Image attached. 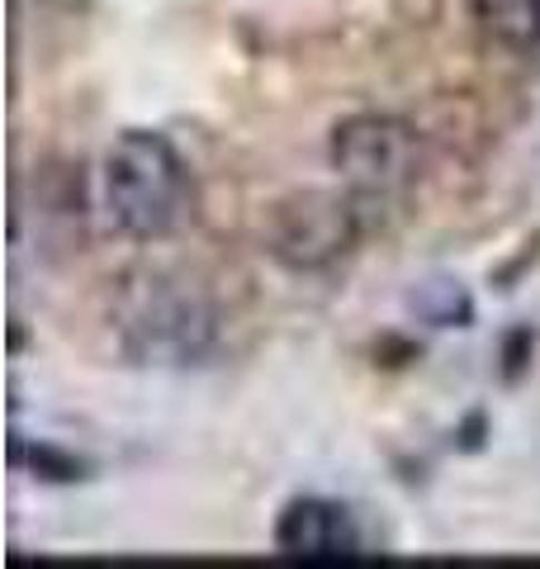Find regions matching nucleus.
<instances>
[{
  "instance_id": "obj_3",
  "label": "nucleus",
  "mask_w": 540,
  "mask_h": 569,
  "mask_svg": "<svg viewBox=\"0 0 540 569\" xmlns=\"http://www.w3.org/2000/svg\"><path fill=\"white\" fill-rule=\"evenodd\" d=\"M332 167L360 200H393L422 181V138L399 114H351L332 129Z\"/></svg>"
},
{
  "instance_id": "obj_7",
  "label": "nucleus",
  "mask_w": 540,
  "mask_h": 569,
  "mask_svg": "<svg viewBox=\"0 0 540 569\" xmlns=\"http://www.w3.org/2000/svg\"><path fill=\"white\" fill-rule=\"evenodd\" d=\"M412 309H418L427 323H437V328H464L470 323V295L460 290V284H450V280H427L418 295H412Z\"/></svg>"
},
{
  "instance_id": "obj_1",
  "label": "nucleus",
  "mask_w": 540,
  "mask_h": 569,
  "mask_svg": "<svg viewBox=\"0 0 540 569\" xmlns=\"http://www.w3.org/2000/svg\"><path fill=\"white\" fill-rule=\"evenodd\" d=\"M114 332L138 366H200L219 342V309L200 280L176 271H133L119 280Z\"/></svg>"
},
{
  "instance_id": "obj_5",
  "label": "nucleus",
  "mask_w": 540,
  "mask_h": 569,
  "mask_svg": "<svg viewBox=\"0 0 540 569\" xmlns=\"http://www.w3.org/2000/svg\"><path fill=\"white\" fill-rule=\"evenodd\" d=\"M276 550L284 560H309V565H337V560L366 556L351 508L313 493L284 503V512L276 518Z\"/></svg>"
},
{
  "instance_id": "obj_6",
  "label": "nucleus",
  "mask_w": 540,
  "mask_h": 569,
  "mask_svg": "<svg viewBox=\"0 0 540 569\" xmlns=\"http://www.w3.org/2000/svg\"><path fill=\"white\" fill-rule=\"evenodd\" d=\"M470 14L489 43L517 58L540 52V0H470Z\"/></svg>"
},
{
  "instance_id": "obj_2",
  "label": "nucleus",
  "mask_w": 540,
  "mask_h": 569,
  "mask_svg": "<svg viewBox=\"0 0 540 569\" xmlns=\"http://www.w3.org/2000/svg\"><path fill=\"white\" fill-rule=\"evenodd\" d=\"M194 186L167 133L129 129L104 152V209L133 242H167L190 219Z\"/></svg>"
},
{
  "instance_id": "obj_8",
  "label": "nucleus",
  "mask_w": 540,
  "mask_h": 569,
  "mask_svg": "<svg viewBox=\"0 0 540 569\" xmlns=\"http://www.w3.org/2000/svg\"><path fill=\"white\" fill-rule=\"evenodd\" d=\"M33 470H39L43 479H81V460H71V456H58V451H48V447H39L33 451Z\"/></svg>"
},
{
  "instance_id": "obj_4",
  "label": "nucleus",
  "mask_w": 540,
  "mask_h": 569,
  "mask_svg": "<svg viewBox=\"0 0 540 569\" xmlns=\"http://www.w3.org/2000/svg\"><path fill=\"white\" fill-rule=\"evenodd\" d=\"M360 213L351 194L337 190H299L270 209L266 247L290 271H328L356 247Z\"/></svg>"
}]
</instances>
